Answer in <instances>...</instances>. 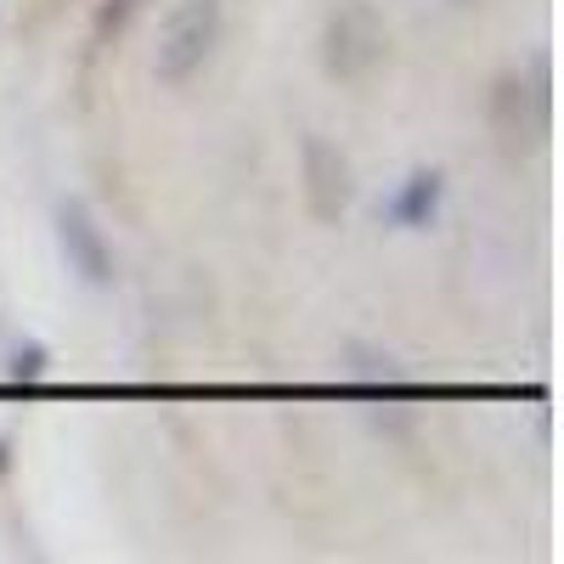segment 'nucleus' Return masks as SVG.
Returning <instances> with one entry per match:
<instances>
[{
    "instance_id": "8",
    "label": "nucleus",
    "mask_w": 564,
    "mask_h": 564,
    "mask_svg": "<svg viewBox=\"0 0 564 564\" xmlns=\"http://www.w3.org/2000/svg\"><path fill=\"white\" fill-rule=\"evenodd\" d=\"M135 7H141V0H102V7H97V34H102V40L119 34V29L135 18Z\"/></svg>"
},
{
    "instance_id": "4",
    "label": "nucleus",
    "mask_w": 564,
    "mask_h": 564,
    "mask_svg": "<svg viewBox=\"0 0 564 564\" xmlns=\"http://www.w3.org/2000/svg\"><path fill=\"white\" fill-rule=\"evenodd\" d=\"M300 170H305V204L322 226H339L350 198H356V175H350V159L334 148L327 135H305L300 148Z\"/></svg>"
},
{
    "instance_id": "7",
    "label": "nucleus",
    "mask_w": 564,
    "mask_h": 564,
    "mask_svg": "<svg viewBox=\"0 0 564 564\" xmlns=\"http://www.w3.org/2000/svg\"><path fill=\"white\" fill-rule=\"evenodd\" d=\"M45 372H52V350H45L40 339H18L7 350V379L12 384H40Z\"/></svg>"
},
{
    "instance_id": "6",
    "label": "nucleus",
    "mask_w": 564,
    "mask_h": 564,
    "mask_svg": "<svg viewBox=\"0 0 564 564\" xmlns=\"http://www.w3.org/2000/svg\"><path fill=\"white\" fill-rule=\"evenodd\" d=\"M345 379H356V384H395L401 361L390 350H379V345H350L345 350Z\"/></svg>"
},
{
    "instance_id": "3",
    "label": "nucleus",
    "mask_w": 564,
    "mask_h": 564,
    "mask_svg": "<svg viewBox=\"0 0 564 564\" xmlns=\"http://www.w3.org/2000/svg\"><path fill=\"white\" fill-rule=\"evenodd\" d=\"M52 231H57V249H63V265L85 282V289H113V243L108 231L97 226V215H90L79 198H63L57 215H52Z\"/></svg>"
},
{
    "instance_id": "1",
    "label": "nucleus",
    "mask_w": 564,
    "mask_h": 564,
    "mask_svg": "<svg viewBox=\"0 0 564 564\" xmlns=\"http://www.w3.org/2000/svg\"><path fill=\"white\" fill-rule=\"evenodd\" d=\"M226 34V12L220 0H175L159 23V45H153V79L159 85H186L193 74H204V63L215 57V45Z\"/></svg>"
},
{
    "instance_id": "2",
    "label": "nucleus",
    "mask_w": 564,
    "mask_h": 564,
    "mask_svg": "<svg viewBox=\"0 0 564 564\" xmlns=\"http://www.w3.org/2000/svg\"><path fill=\"white\" fill-rule=\"evenodd\" d=\"M390 52V34H384V18L367 7V0H345V7L327 18L322 29V63L334 79H367L372 68L384 63Z\"/></svg>"
},
{
    "instance_id": "5",
    "label": "nucleus",
    "mask_w": 564,
    "mask_h": 564,
    "mask_svg": "<svg viewBox=\"0 0 564 564\" xmlns=\"http://www.w3.org/2000/svg\"><path fill=\"white\" fill-rule=\"evenodd\" d=\"M441 204H446V175L435 164H417V170H406L395 181V193L384 198V220L395 231H423V226H435Z\"/></svg>"
},
{
    "instance_id": "9",
    "label": "nucleus",
    "mask_w": 564,
    "mask_h": 564,
    "mask_svg": "<svg viewBox=\"0 0 564 564\" xmlns=\"http://www.w3.org/2000/svg\"><path fill=\"white\" fill-rule=\"evenodd\" d=\"M7 468H12V452H7V441H0V475H7Z\"/></svg>"
}]
</instances>
